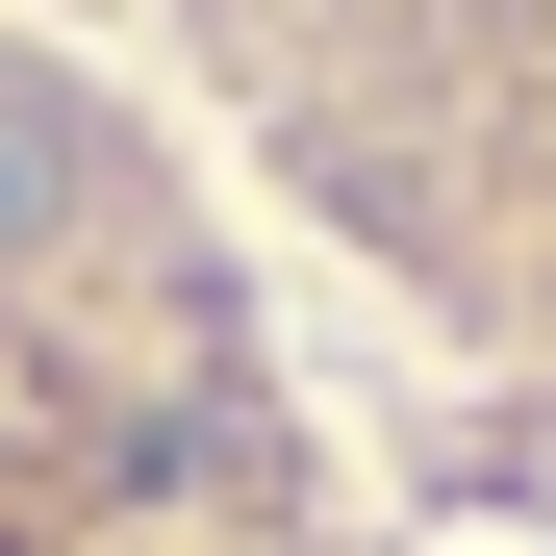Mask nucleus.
<instances>
[{
    "mask_svg": "<svg viewBox=\"0 0 556 556\" xmlns=\"http://www.w3.org/2000/svg\"><path fill=\"white\" fill-rule=\"evenodd\" d=\"M0 556H329L228 253L152 228V152L51 51H0Z\"/></svg>",
    "mask_w": 556,
    "mask_h": 556,
    "instance_id": "1",
    "label": "nucleus"
},
{
    "mask_svg": "<svg viewBox=\"0 0 556 556\" xmlns=\"http://www.w3.org/2000/svg\"><path fill=\"white\" fill-rule=\"evenodd\" d=\"M203 26L354 253L556 329V0H203Z\"/></svg>",
    "mask_w": 556,
    "mask_h": 556,
    "instance_id": "2",
    "label": "nucleus"
}]
</instances>
